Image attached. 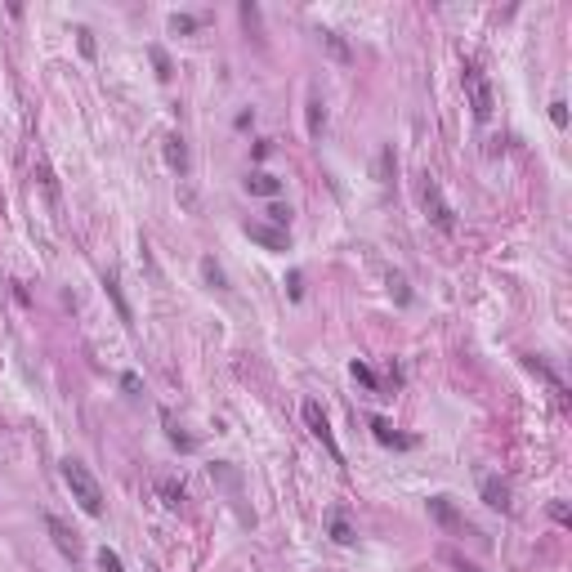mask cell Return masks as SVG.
<instances>
[{
    "label": "cell",
    "instance_id": "27",
    "mask_svg": "<svg viewBox=\"0 0 572 572\" xmlns=\"http://www.w3.org/2000/svg\"><path fill=\"white\" fill-rule=\"evenodd\" d=\"M76 41H81V54L94 58V36H90V27H76Z\"/></svg>",
    "mask_w": 572,
    "mask_h": 572
},
{
    "label": "cell",
    "instance_id": "4",
    "mask_svg": "<svg viewBox=\"0 0 572 572\" xmlns=\"http://www.w3.org/2000/svg\"><path fill=\"white\" fill-rule=\"evenodd\" d=\"M305 425H309L313 439L331 451V461H344V456H340V443H335V434H331V420H327V412H322V402H313V398L305 402Z\"/></svg>",
    "mask_w": 572,
    "mask_h": 572
},
{
    "label": "cell",
    "instance_id": "14",
    "mask_svg": "<svg viewBox=\"0 0 572 572\" xmlns=\"http://www.w3.org/2000/svg\"><path fill=\"white\" fill-rule=\"evenodd\" d=\"M210 479L220 483V487H228V492H242V474L233 469L228 461H220V465H210Z\"/></svg>",
    "mask_w": 572,
    "mask_h": 572
},
{
    "label": "cell",
    "instance_id": "10",
    "mask_svg": "<svg viewBox=\"0 0 572 572\" xmlns=\"http://www.w3.org/2000/svg\"><path fill=\"white\" fill-rule=\"evenodd\" d=\"M327 532H331L335 546H353V541H358V532H353V524H349L344 510H331V514H327Z\"/></svg>",
    "mask_w": 572,
    "mask_h": 572
},
{
    "label": "cell",
    "instance_id": "30",
    "mask_svg": "<svg viewBox=\"0 0 572 572\" xmlns=\"http://www.w3.org/2000/svg\"><path fill=\"white\" fill-rule=\"evenodd\" d=\"M456 568H461V572H479L474 563H465V559H456Z\"/></svg>",
    "mask_w": 572,
    "mask_h": 572
},
{
    "label": "cell",
    "instance_id": "11",
    "mask_svg": "<svg viewBox=\"0 0 572 572\" xmlns=\"http://www.w3.org/2000/svg\"><path fill=\"white\" fill-rule=\"evenodd\" d=\"M165 161H170V170L188 175V143H183V134H165Z\"/></svg>",
    "mask_w": 572,
    "mask_h": 572
},
{
    "label": "cell",
    "instance_id": "23",
    "mask_svg": "<svg viewBox=\"0 0 572 572\" xmlns=\"http://www.w3.org/2000/svg\"><path fill=\"white\" fill-rule=\"evenodd\" d=\"M98 568H103V572H126V563H121V554H116V550H98Z\"/></svg>",
    "mask_w": 572,
    "mask_h": 572
},
{
    "label": "cell",
    "instance_id": "1",
    "mask_svg": "<svg viewBox=\"0 0 572 572\" xmlns=\"http://www.w3.org/2000/svg\"><path fill=\"white\" fill-rule=\"evenodd\" d=\"M63 479H67V492H72V501H76V506L86 510L90 519L103 514V487H98V479L86 469V461L67 456V461H63Z\"/></svg>",
    "mask_w": 572,
    "mask_h": 572
},
{
    "label": "cell",
    "instance_id": "15",
    "mask_svg": "<svg viewBox=\"0 0 572 572\" xmlns=\"http://www.w3.org/2000/svg\"><path fill=\"white\" fill-rule=\"evenodd\" d=\"M157 492L165 496V506H170V510H179L183 501H188V492H183V483H175V479H157Z\"/></svg>",
    "mask_w": 572,
    "mask_h": 572
},
{
    "label": "cell",
    "instance_id": "6",
    "mask_svg": "<svg viewBox=\"0 0 572 572\" xmlns=\"http://www.w3.org/2000/svg\"><path fill=\"white\" fill-rule=\"evenodd\" d=\"M479 492H483V501H487L492 510H501V514L510 510V483L501 479V474H483V479H479Z\"/></svg>",
    "mask_w": 572,
    "mask_h": 572
},
{
    "label": "cell",
    "instance_id": "3",
    "mask_svg": "<svg viewBox=\"0 0 572 572\" xmlns=\"http://www.w3.org/2000/svg\"><path fill=\"white\" fill-rule=\"evenodd\" d=\"M420 201H425V215L434 220V228H443V233H451V228H456V210L447 206L443 188H439V183H434L429 175H425V183H420Z\"/></svg>",
    "mask_w": 572,
    "mask_h": 572
},
{
    "label": "cell",
    "instance_id": "25",
    "mask_svg": "<svg viewBox=\"0 0 572 572\" xmlns=\"http://www.w3.org/2000/svg\"><path fill=\"white\" fill-rule=\"evenodd\" d=\"M153 63H157V76H161V81H170L175 67H170V58H165V49H157V45H153Z\"/></svg>",
    "mask_w": 572,
    "mask_h": 572
},
{
    "label": "cell",
    "instance_id": "22",
    "mask_svg": "<svg viewBox=\"0 0 572 572\" xmlns=\"http://www.w3.org/2000/svg\"><path fill=\"white\" fill-rule=\"evenodd\" d=\"M170 31L175 36H188V31H197V19L193 14H170Z\"/></svg>",
    "mask_w": 572,
    "mask_h": 572
},
{
    "label": "cell",
    "instance_id": "18",
    "mask_svg": "<svg viewBox=\"0 0 572 572\" xmlns=\"http://www.w3.org/2000/svg\"><path fill=\"white\" fill-rule=\"evenodd\" d=\"M201 277H206V282L215 286V291H224V286H228V282H224V268L215 264L210 255H201Z\"/></svg>",
    "mask_w": 572,
    "mask_h": 572
},
{
    "label": "cell",
    "instance_id": "29",
    "mask_svg": "<svg viewBox=\"0 0 572 572\" xmlns=\"http://www.w3.org/2000/svg\"><path fill=\"white\" fill-rule=\"evenodd\" d=\"M121 384H126L130 394H139V376H134V372H126V376H121Z\"/></svg>",
    "mask_w": 572,
    "mask_h": 572
},
{
    "label": "cell",
    "instance_id": "31",
    "mask_svg": "<svg viewBox=\"0 0 572 572\" xmlns=\"http://www.w3.org/2000/svg\"><path fill=\"white\" fill-rule=\"evenodd\" d=\"M148 572H161V568H157V563H148Z\"/></svg>",
    "mask_w": 572,
    "mask_h": 572
},
{
    "label": "cell",
    "instance_id": "2",
    "mask_svg": "<svg viewBox=\"0 0 572 572\" xmlns=\"http://www.w3.org/2000/svg\"><path fill=\"white\" fill-rule=\"evenodd\" d=\"M465 90H469V108H474V121H487L496 108V94L487 86V76L479 72V63H465Z\"/></svg>",
    "mask_w": 572,
    "mask_h": 572
},
{
    "label": "cell",
    "instance_id": "24",
    "mask_svg": "<svg viewBox=\"0 0 572 572\" xmlns=\"http://www.w3.org/2000/svg\"><path fill=\"white\" fill-rule=\"evenodd\" d=\"M353 380H358V384H367V389H376V372H372V367H367V362H353Z\"/></svg>",
    "mask_w": 572,
    "mask_h": 572
},
{
    "label": "cell",
    "instance_id": "19",
    "mask_svg": "<svg viewBox=\"0 0 572 572\" xmlns=\"http://www.w3.org/2000/svg\"><path fill=\"white\" fill-rule=\"evenodd\" d=\"M322 41H327V49H331V58H340V63H349V58H353L340 31H322Z\"/></svg>",
    "mask_w": 572,
    "mask_h": 572
},
{
    "label": "cell",
    "instance_id": "21",
    "mask_svg": "<svg viewBox=\"0 0 572 572\" xmlns=\"http://www.w3.org/2000/svg\"><path fill=\"white\" fill-rule=\"evenodd\" d=\"M268 224H273V228H291V206H282V201H273V206H268Z\"/></svg>",
    "mask_w": 572,
    "mask_h": 572
},
{
    "label": "cell",
    "instance_id": "8",
    "mask_svg": "<svg viewBox=\"0 0 572 572\" xmlns=\"http://www.w3.org/2000/svg\"><path fill=\"white\" fill-rule=\"evenodd\" d=\"M367 425H372V434H376V443H384V447H398V451H407V447H416V439H407V434H398L389 420L384 416H372L367 420Z\"/></svg>",
    "mask_w": 572,
    "mask_h": 572
},
{
    "label": "cell",
    "instance_id": "26",
    "mask_svg": "<svg viewBox=\"0 0 572 572\" xmlns=\"http://www.w3.org/2000/svg\"><path fill=\"white\" fill-rule=\"evenodd\" d=\"M550 121L559 126V130L568 126V103H563V98H554V103H550Z\"/></svg>",
    "mask_w": 572,
    "mask_h": 572
},
{
    "label": "cell",
    "instance_id": "12",
    "mask_svg": "<svg viewBox=\"0 0 572 572\" xmlns=\"http://www.w3.org/2000/svg\"><path fill=\"white\" fill-rule=\"evenodd\" d=\"M246 188L255 193V197H268V201H273V197L282 193V179H277V175H268V170H255V175L246 179Z\"/></svg>",
    "mask_w": 572,
    "mask_h": 572
},
{
    "label": "cell",
    "instance_id": "7",
    "mask_svg": "<svg viewBox=\"0 0 572 572\" xmlns=\"http://www.w3.org/2000/svg\"><path fill=\"white\" fill-rule=\"evenodd\" d=\"M45 528H49V536H54V546L67 554V559H81V541H76V532L63 524V519H54V514H45Z\"/></svg>",
    "mask_w": 572,
    "mask_h": 572
},
{
    "label": "cell",
    "instance_id": "17",
    "mask_svg": "<svg viewBox=\"0 0 572 572\" xmlns=\"http://www.w3.org/2000/svg\"><path fill=\"white\" fill-rule=\"evenodd\" d=\"M528 367H532V372H536V376H541V380H550V389H554V394H559V398H568V384H563L559 376H554V372H550V367H546L541 358H528Z\"/></svg>",
    "mask_w": 572,
    "mask_h": 572
},
{
    "label": "cell",
    "instance_id": "16",
    "mask_svg": "<svg viewBox=\"0 0 572 572\" xmlns=\"http://www.w3.org/2000/svg\"><path fill=\"white\" fill-rule=\"evenodd\" d=\"M103 291L112 295V305H116V313H121V322L134 327V313H130V305H126V295H121V286H116V277H103Z\"/></svg>",
    "mask_w": 572,
    "mask_h": 572
},
{
    "label": "cell",
    "instance_id": "5",
    "mask_svg": "<svg viewBox=\"0 0 572 572\" xmlns=\"http://www.w3.org/2000/svg\"><path fill=\"white\" fill-rule=\"evenodd\" d=\"M425 510H429V519L434 524H443L447 532H465V514L451 506V496H429L425 501Z\"/></svg>",
    "mask_w": 572,
    "mask_h": 572
},
{
    "label": "cell",
    "instance_id": "28",
    "mask_svg": "<svg viewBox=\"0 0 572 572\" xmlns=\"http://www.w3.org/2000/svg\"><path fill=\"white\" fill-rule=\"evenodd\" d=\"M550 519H554V524H572V514H568V506H563V501H554V506H550Z\"/></svg>",
    "mask_w": 572,
    "mask_h": 572
},
{
    "label": "cell",
    "instance_id": "9",
    "mask_svg": "<svg viewBox=\"0 0 572 572\" xmlns=\"http://www.w3.org/2000/svg\"><path fill=\"white\" fill-rule=\"evenodd\" d=\"M246 238L260 242V246H268V250H286V246H291V233L268 228V224H246Z\"/></svg>",
    "mask_w": 572,
    "mask_h": 572
},
{
    "label": "cell",
    "instance_id": "20",
    "mask_svg": "<svg viewBox=\"0 0 572 572\" xmlns=\"http://www.w3.org/2000/svg\"><path fill=\"white\" fill-rule=\"evenodd\" d=\"M376 179H380V183L394 179V148H380V157H376Z\"/></svg>",
    "mask_w": 572,
    "mask_h": 572
},
{
    "label": "cell",
    "instance_id": "13",
    "mask_svg": "<svg viewBox=\"0 0 572 572\" xmlns=\"http://www.w3.org/2000/svg\"><path fill=\"white\" fill-rule=\"evenodd\" d=\"M305 116H309V139H322V126H327V103L322 98H309V108H305Z\"/></svg>",
    "mask_w": 572,
    "mask_h": 572
}]
</instances>
